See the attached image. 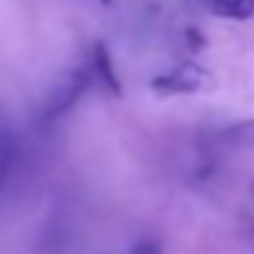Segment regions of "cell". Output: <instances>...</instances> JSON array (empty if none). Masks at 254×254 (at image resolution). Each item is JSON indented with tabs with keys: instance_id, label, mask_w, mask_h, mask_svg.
<instances>
[{
	"instance_id": "6da1fadb",
	"label": "cell",
	"mask_w": 254,
	"mask_h": 254,
	"mask_svg": "<svg viewBox=\"0 0 254 254\" xmlns=\"http://www.w3.org/2000/svg\"><path fill=\"white\" fill-rule=\"evenodd\" d=\"M214 15L229 20H249L254 18V0H207Z\"/></svg>"
}]
</instances>
